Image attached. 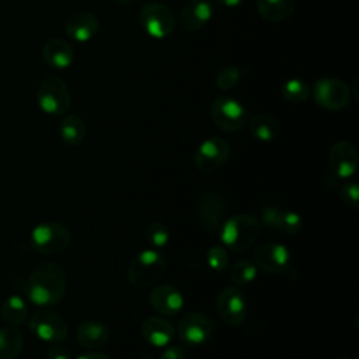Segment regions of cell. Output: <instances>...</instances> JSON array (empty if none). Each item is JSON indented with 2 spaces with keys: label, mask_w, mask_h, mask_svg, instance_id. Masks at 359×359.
I'll use <instances>...</instances> for the list:
<instances>
[{
  "label": "cell",
  "mask_w": 359,
  "mask_h": 359,
  "mask_svg": "<svg viewBox=\"0 0 359 359\" xmlns=\"http://www.w3.org/2000/svg\"><path fill=\"white\" fill-rule=\"evenodd\" d=\"M180 341L185 345L198 346L208 342L213 334V324L210 318L199 311L185 314L177 327Z\"/></svg>",
  "instance_id": "obj_13"
},
{
  "label": "cell",
  "mask_w": 359,
  "mask_h": 359,
  "mask_svg": "<svg viewBox=\"0 0 359 359\" xmlns=\"http://www.w3.org/2000/svg\"><path fill=\"white\" fill-rule=\"evenodd\" d=\"M24 346V337L15 327L0 328V359H15Z\"/></svg>",
  "instance_id": "obj_27"
},
{
  "label": "cell",
  "mask_w": 359,
  "mask_h": 359,
  "mask_svg": "<svg viewBox=\"0 0 359 359\" xmlns=\"http://www.w3.org/2000/svg\"><path fill=\"white\" fill-rule=\"evenodd\" d=\"M219 230L220 240L229 250L234 252H243L255 244L259 237L261 226L255 216L248 213H238L224 219Z\"/></svg>",
  "instance_id": "obj_2"
},
{
  "label": "cell",
  "mask_w": 359,
  "mask_h": 359,
  "mask_svg": "<svg viewBox=\"0 0 359 359\" xmlns=\"http://www.w3.org/2000/svg\"><path fill=\"white\" fill-rule=\"evenodd\" d=\"M0 316L1 320L10 327H17L22 324L28 316V304L25 299L15 293L10 294L1 303Z\"/></svg>",
  "instance_id": "obj_25"
},
{
  "label": "cell",
  "mask_w": 359,
  "mask_h": 359,
  "mask_svg": "<svg viewBox=\"0 0 359 359\" xmlns=\"http://www.w3.org/2000/svg\"><path fill=\"white\" fill-rule=\"evenodd\" d=\"M76 338L83 348L100 349L108 344L109 331L104 323L90 318L80 323L76 331Z\"/></svg>",
  "instance_id": "obj_22"
},
{
  "label": "cell",
  "mask_w": 359,
  "mask_h": 359,
  "mask_svg": "<svg viewBox=\"0 0 359 359\" xmlns=\"http://www.w3.org/2000/svg\"><path fill=\"white\" fill-rule=\"evenodd\" d=\"M217 4L223 6V7H227V8H231V7H237L243 3V0H215Z\"/></svg>",
  "instance_id": "obj_37"
},
{
  "label": "cell",
  "mask_w": 359,
  "mask_h": 359,
  "mask_svg": "<svg viewBox=\"0 0 359 359\" xmlns=\"http://www.w3.org/2000/svg\"><path fill=\"white\" fill-rule=\"evenodd\" d=\"M29 331L43 342L59 344L69 335V324L63 316L49 309H39L28 318Z\"/></svg>",
  "instance_id": "obj_8"
},
{
  "label": "cell",
  "mask_w": 359,
  "mask_h": 359,
  "mask_svg": "<svg viewBox=\"0 0 359 359\" xmlns=\"http://www.w3.org/2000/svg\"><path fill=\"white\" fill-rule=\"evenodd\" d=\"M149 302L157 313L167 317L177 316L184 306L182 293L172 285L156 286L149 294Z\"/></svg>",
  "instance_id": "obj_18"
},
{
  "label": "cell",
  "mask_w": 359,
  "mask_h": 359,
  "mask_svg": "<svg viewBox=\"0 0 359 359\" xmlns=\"http://www.w3.org/2000/svg\"><path fill=\"white\" fill-rule=\"evenodd\" d=\"M76 359H109L105 353L97 352V351H90V352H84L81 355H79Z\"/></svg>",
  "instance_id": "obj_36"
},
{
  "label": "cell",
  "mask_w": 359,
  "mask_h": 359,
  "mask_svg": "<svg viewBox=\"0 0 359 359\" xmlns=\"http://www.w3.org/2000/svg\"><path fill=\"white\" fill-rule=\"evenodd\" d=\"M36 102L41 111L52 116L65 115L72 105V94L66 81L57 76L45 77L36 90Z\"/></svg>",
  "instance_id": "obj_4"
},
{
  "label": "cell",
  "mask_w": 359,
  "mask_h": 359,
  "mask_svg": "<svg viewBox=\"0 0 359 359\" xmlns=\"http://www.w3.org/2000/svg\"><path fill=\"white\" fill-rule=\"evenodd\" d=\"M280 94L286 101L300 104L310 98V87L304 80L289 79L280 86Z\"/></svg>",
  "instance_id": "obj_28"
},
{
  "label": "cell",
  "mask_w": 359,
  "mask_h": 359,
  "mask_svg": "<svg viewBox=\"0 0 359 359\" xmlns=\"http://www.w3.org/2000/svg\"><path fill=\"white\" fill-rule=\"evenodd\" d=\"M257 276V266L250 259L237 261L230 271V279L234 286H245L251 283Z\"/></svg>",
  "instance_id": "obj_29"
},
{
  "label": "cell",
  "mask_w": 359,
  "mask_h": 359,
  "mask_svg": "<svg viewBox=\"0 0 359 359\" xmlns=\"http://www.w3.org/2000/svg\"><path fill=\"white\" fill-rule=\"evenodd\" d=\"M250 133L259 142H272L280 133V123L272 115L257 114L250 121Z\"/></svg>",
  "instance_id": "obj_24"
},
{
  "label": "cell",
  "mask_w": 359,
  "mask_h": 359,
  "mask_svg": "<svg viewBox=\"0 0 359 359\" xmlns=\"http://www.w3.org/2000/svg\"><path fill=\"white\" fill-rule=\"evenodd\" d=\"M290 251L279 243H264L254 252L257 268L268 273H285L290 269Z\"/></svg>",
  "instance_id": "obj_14"
},
{
  "label": "cell",
  "mask_w": 359,
  "mask_h": 359,
  "mask_svg": "<svg viewBox=\"0 0 359 359\" xmlns=\"http://www.w3.org/2000/svg\"><path fill=\"white\" fill-rule=\"evenodd\" d=\"M59 135L63 143L67 146H77L86 136V123L81 116L76 114H67L59 125Z\"/></svg>",
  "instance_id": "obj_26"
},
{
  "label": "cell",
  "mask_w": 359,
  "mask_h": 359,
  "mask_svg": "<svg viewBox=\"0 0 359 359\" xmlns=\"http://www.w3.org/2000/svg\"><path fill=\"white\" fill-rule=\"evenodd\" d=\"M261 220L265 226L285 236L297 234L303 227V220L299 213L279 206H265L261 212Z\"/></svg>",
  "instance_id": "obj_16"
},
{
  "label": "cell",
  "mask_w": 359,
  "mask_h": 359,
  "mask_svg": "<svg viewBox=\"0 0 359 359\" xmlns=\"http://www.w3.org/2000/svg\"><path fill=\"white\" fill-rule=\"evenodd\" d=\"M29 241L35 251L45 255H55L67 250L72 243V233L62 223L43 222L32 229Z\"/></svg>",
  "instance_id": "obj_5"
},
{
  "label": "cell",
  "mask_w": 359,
  "mask_h": 359,
  "mask_svg": "<svg viewBox=\"0 0 359 359\" xmlns=\"http://www.w3.org/2000/svg\"><path fill=\"white\" fill-rule=\"evenodd\" d=\"M167 268L163 254L157 250L140 251L128 265V280L137 287H146L157 282Z\"/></svg>",
  "instance_id": "obj_3"
},
{
  "label": "cell",
  "mask_w": 359,
  "mask_h": 359,
  "mask_svg": "<svg viewBox=\"0 0 359 359\" xmlns=\"http://www.w3.org/2000/svg\"><path fill=\"white\" fill-rule=\"evenodd\" d=\"M142 359H153V358H151V356H149V355H143V356H142Z\"/></svg>",
  "instance_id": "obj_39"
},
{
  "label": "cell",
  "mask_w": 359,
  "mask_h": 359,
  "mask_svg": "<svg viewBox=\"0 0 359 359\" xmlns=\"http://www.w3.org/2000/svg\"><path fill=\"white\" fill-rule=\"evenodd\" d=\"M116 1L121 3V4H126V6H128V4H133V3L137 1V0H116Z\"/></svg>",
  "instance_id": "obj_38"
},
{
  "label": "cell",
  "mask_w": 359,
  "mask_h": 359,
  "mask_svg": "<svg viewBox=\"0 0 359 359\" xmlns=\"http://www.w3.org/2000/svg\"><path fill=\"white\" fill-rule=\"evenodd\" d=\"M196 216L201 226L208 233H215L220 229L226 217V201L224 198L213 191L201 194L196 199Z\"/></svg>",
  "instance_id": "obj_12"
},
{
  "label": "cell",
  "mask_w": 359,
  "mask_h": 359,
  "mask_svg": "<svg viewBox=\"0 0 359 359\" xmlns=\"http://www.w3.org/2000/svg\"><path fill=\"white\" fill-rule=\"evenodd\" d=\"M230 157L229 143L219 136L205 139L194 153V164L202 172H212L227 163Z\"/></svg>",
  "instance_id": "obj_10"
},
{
  "label": "cell",
  "mask_w": 359,
  "mask_h": 359,
  "mask_svg": "<svg viewBox=\"0 0 359 359\" xmlns=\"http://www.w3.org/2000/svg\"><path fill=\"white\" fill-rule=\"evenodd\" d=\"M139 21L144 32L156 39L170 36L177 27V18L171 8L158 1L143 4L139 11Z\"/></svg>",
  "instance_id": "obj_7"
},
{
  "label": "cell",
  "mask_w": 359,
  "mask_h": 359,
  "mask_svg": "<svg viewBox=\"0 0 359 359\" xmlns=\"http://www.w3.org/2000/svg\"><path fill=\"white\" fill-rule=\"evenodd\" d=\"M142 337L156 348L167 346L175 337L174 325L164 317L150 316L144 318L140 327Z\"/></svg>",
  "instance_id": "obj_20"
},
{
  "label": "cell",
  "mask_w": 359,
  "mask_h": 359,
  "mask_svg": "<svg viewBox=\"0 0 359 359\" xmlns=\"http://www.w3.org/2000/svg\"><path fill=\"white\" fill-rule=\"evenodd\" d=\"M257 11L265 21L280 22L294 11V0H257Z\"/></svg>",
  "instance_id": "obj_23"
},
{
  "label": "cell",
  "mask_w": 359,
  "mask_h": 359,
  "mask_svg": "<svg viewBox=\"0 0 359 359\" xmlns=\"http://www.w3.org/2000/svg\"><path fill=\"white\" fill-rule=\"evenodd\" d=\"M210 116L213 123L223 132H238L247 123L245 107L233 97H217L210 105Z\"/></svg>",
  "instance_id": "obj_9"
},
{
  "label": "cell",
  "mask_w": 359,
  "mask_h": 359,
  "mask_svg": "<svg viewBox=\"0 0 359 359\" xmlns=\"http://www.w3.org/2000/svg\"><path fill=\"white\" fill-rule=\"evenodd\" d=\"M310 95L320 108L327 111H341L352 98L349 86L337 77L318 79L310 88Z\"/></svg>",
  "instance_id": "obj_6"
},
{
  "label": "cell",
  "mask_w": 359,
  "mask_h": 359,
  "mask_svg": "<svg viewBox=\"0 0 359 359\" xmlns=\"http://www.w3.org/2000/svg\"><path fill=\"white\" fill-rule=\"evenodd\" d=\"M144 237L146 241L153 247V248H163L168 244L170 241V231L165 224L161 222H150L146 229H144Z\"/></svg>",
  "instance_id": "obj_30"
},
{
  "label": "cell",
  "mask_w": 359,
  "mask_h": 359,
  "mask_svg": "<svg viewBox=\"0 0 359 359\" xmlns=\"http://www.w3.org/2000/svg\"><path fill=\"white\" fill-rule=\"evenodd\" d=\"M206 262H208L209 268L216 271V272L224 271L229 266L227 251L223 247H219V245H215V247L209 248V251L206 254Z\"/></svg>",
  "instance_id": "obj_32"
},
{
  "label": "cell",
  "mask_w": 359,
  "mask_h": 359,
  "mask_svg": "<svg viewBox=\"0 0 359 359\" xmlns=\"http://www.w3.org/2000/svg\"><path fill=\"white\" fill-rule=\"evenodd\" d=\"M46 359H72L70 352L60 342L52 344L46 351Z\"/></svg>",
  "instance_id": "obj_34"
},
{
  "label": "cell",
  "mask_w": 359,
  "mask_h": 359,
  "mask_svg": "<svg viewBox=\"0 0 359 359\" xmlns=\"http://www.w3.org/2000/svg\"><path fill=\"white\" fill-rule=\"evenodd\" d=\"M66 287L67 278L65 269L50 261L39 264L21 286L25 297L39 307H52L60 303Z\"/></svg>",
  "instance_id": "obj_1"
},
{
  "label": "cell",
  "mask_w": 359,
  "mask_h": 359,
  "mask_svg": "<svg viewBox=\"0 0 359 359\" xmlns=\"http://www.w3.org/2000/svg\"><path fill=\"white\" fill-rule=\"evenodd\" d=\"M339 195L342 202L351 208V209H358L359 206V188L358 184L353 181H348L345 184H342L341 189H339Z\"/></svg>",
  "instance_id": "obj_33"
},
{
  "label": "cell",
  "mask_w": 359,
  "mask_h": 359,
  "mask_svg": "<svg viewBox=\"0 0 359 359\" xmlns=\"http://www.w3.org/2000/svg\"><path fill=\"white\" fill-rule=\"evenodd\" d=\"M216 310L220 318L230 327L241 325L247 318V302L237 286H227L216 296Z\"/></svg>",
  "instance_id": "obj_11"
},
{
  "label": "cell",
  "mask_w": 359,
  "mask_h": 359,
  "mask_svg": "<svg viewBox=\"0 0 359 359\" xmlns=\"http://www.w3.org/2000/svg\"><path fill=\"white\" fill-rule=\"evenodd\" d=\"M158 359H185V351L180 345H167Z\"/></svg>",
  "instance_id": "obj_35"
},
{
  "label": "cell",
  "mask_w": 359,
  "mask_h": 359,
  "mask_svg": "<svg viewBox=\"0 0 359 359\" xmlns=\"http://www.w3.org/2000/svg\"><path fill=\"white\" fill-rule=\"evenodd\" d=\"M358 151L355 146L348 140L335 142L328 153V164L331 172L338 177L348 180L358 170Z\"/></svg>",
  "instance_id": "obj_15"
},
{
  "label": "cell",
  "mask_w": 359,
  "mask_h": 359,
  "mask_svg": "<svg viewBox=\"0 0 359 359\" xmlns=\"http://www.w3.org/2000/svg\"><path fill=\"white\" fill-rule=\"evenodd\" d=\"M241 79V69L236 65L223 67L216 76V86L220 90H231Z\"/></svg>",
  "instance_id": "obj_31"
},
{
  "label": "cell",
  "mask_w": 359,
  "mask_h": 359,
  "mask_svg": "<svg viewBox=\"0 0 359 359\" xmlns=\"http://www.w3.org/2000/svg\"><path fill=\"white\" fill-rule=\"evenodd\" d=\"M98 29V18L90 11L73 13L65 22V32L74 42H87L93 39Z\"/></svg>",
  "instance_id": "obj_19"
},
{
  "label": "cell",
  "mask_w": 359,
  "mask_h": 359,
  "mask_svg": "<svg viewBox=\"0 0 359 359\" xmlns=\"http://www.w3.org/2000/svg\"><path fill=\"white\" fill-rule=\"evenodd\" d=\"M42 59L49 67L63 70L73 63L74 49L69 42L60 38H52L42 46Z\"/></svg>",
  "instance_id": "obj_21"
},
{
  "label": "cell",
  "mask_w": 359,
  "mask_h": 359,
  "mask_svg": "<svg viewBox=\"0 0 359 359\" xmlns=\"http://www.w3.org/2000/svg\"><path fill=\"white\" fill-rule=\"evenodd\" d=\"M213 17V6L209 0H189L178 14L180 27L187 32L203 28Z\"/></svg>",
  "instance_id": "obj_17"
}]
</instances>
